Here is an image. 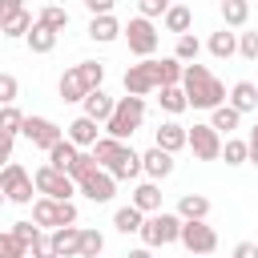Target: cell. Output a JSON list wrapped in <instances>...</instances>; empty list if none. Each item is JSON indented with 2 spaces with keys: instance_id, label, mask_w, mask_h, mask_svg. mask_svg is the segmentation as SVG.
I'll return each instance as SVG.
<instances>
[{
  "instance_id": "obj_1",
  "label": "cell",
  "mask_w": 258,
  "mask_h": 258,
  "mask_svg": "<svg viewBox=\"0 0 258 258\" xmlns=\"http://www.w3.org/2000/svg\"><path fill=\"white\" fill-rule=\"evenodd\" d=\"M181 93H185V105L189 109H218L226 105V85L206 69V64H185L181 69Z\"/></svg>"
},
{
  "instance_id": "obj_2",
  "label": "cell",
  "mask_w": 258,
  "mask_h": 258,
  "mask_svg": "<svg viewBox=\"0 0 258 258\" xmlns=\"http://www.w3.org/2000/svg\"><path fill=\"white\" fill-rule=\"evenodd\" d=\"M93 157H97V165H101L113 181H129V177H137V173H141V153H137V149H129L125 141L101 137V141L93 145Z\"/></svg>"
},
{
  "instance_id": "obj_3",
  "label": "cell",
  "mask_w": 258,
  "mask_h": 258,
  "mask_svg": "<svg viewBox=\"0 0 258 258\" xmlns=\"http://www.w3.org/2000/svg\"><path fill=\"white\" fill-rule=\"evenodd\" d=\"M141 121H145V101H141V97H117L113 117L105 121V137H113V141H129V137L141 129Z\"/></svg>"
},
{
  "instance_id": "obj_4",
  "label": "cell",
  "mask_w": 258,
  "mask_h": 258,
  "mask_svg": "<svg viewBox=\"0 0 258 258\" xmlns=\"http://www.w3.org/2000/svg\"><path fill=\"white\" fill-rule=\"evenodd\" d=\"M177 234H181V218H177V214H169V210L149 214V218L141 222V246H145V250L173 246V242H177Z\"/></svg>"
},
{
  "instance_id": "obj_5",
  "label": "cell",
  "mask_w": 258,
  "mask_h": 258,
  "mask_svg": "<svg viewBox=\"0 0 258 258\" xmlns=\"http://www.w3.org/2000/svg\"><path fill=\"white\" fill-rule=\"evenodd\" d=\"M32 222H36L40 230H64V226H77V206H73V202L36 198V202H32Z\"/></svg>"
},
{
  "instance_id": "obj_6",
  "label": "cell",
  "mask_w": 258,
  "mask_h": 258,
  "mask_svg": "<svg viewBox=\"0 0 258 258\" xmlns=\"http://www.w3.org/2000/svg\"><path fill=\"white\" fill-rule=\"evenodd\" d=\"M32 173L20 165V161H8L4 169H0V194H4V202H16V206H28L32 202Z\"/></svg>"
},
{
  "instance_id": "obj_7",
  "label": "cell",
  "mask_w": 258,
  "mask_h": 258,
  "mask_svg": "<svg viewBox=\"0 0 258 258\" xmlns=\"http://www.w3.org/2000/svg\"><path fill=\"white\" fill-rule=\"evenodd\" d=\"M121 36L129 40V52L133 56H141V60H153V52H157V28L149 24V20H141V16H133L125 28H121Z\"/></svg>"
},
{
  "instance_id": "obj_8",
  "label": "cell",
  "mask_w": 258,
  "mask_h": 258,
  "mask_svg": "<svg viewBox=\"0 0 258 258\" xmlns=\"http://www.w3.org/2000/svg\"><path fill=\"white\" fill-rule=\"evenodd\" d=\"M32 185H36L40 198H52V202H73V194H77V185L69 181V173H56L52 165H40L32 173Z\"/></svg>"
},
{
  "instance_id": "obj_9",
  "label": "cell",
  "mask_w": 258,
  "mask_h": 258,
  "mask_svg": "<svg viewBox=\"0 0 258 258\" xmlns=\"http://www.w3.org/2000/svg\"><path fill=\"white\" fill-rule=\"evenodd\" d=\"M177 242H181L194 258H206V254H214V250H218V230H214V226H206V222H181Z\"/></svg>"
},
{
  "instance_id": "obj_10",
  "label": "cell",
  "mask_w": 258,
  "mask_h": 258,
  "mask_svg": "<svg viewBox=\"0 0 258 258\" xmlns=\"http://www.w3.org/2000/svg\"><path fill=\"white\" fill-rule=\"evenodd\" d=\"M20 133L36 145V149H52L56 141H64V129L56 125V121H48V117H24V125H20Z\"/></svg>"
},
{
  "instance_id": "obj_11",
  "label": "cell",
  "mask_w": 258,
  "mask_h": 258,
  "mask_svg": "<svg viewBox=\"0 0 258 258\" xmlns=\"http://www.w3.org/2000/svg\"><path fill=\"white\" fill-rule=\"evenodd\" d=\"M185 145L194 149L198 161H218V157H222V137H218L210 125H189V129H185Z\"/></svg>"
},
{
  "instance_id": "obj_12",
  "label": "cell",
  "mask_w": 258,
  "mask_h": 258,
  "mask_svg": "<svg viewBox=\"0 0 258 258\" xmlns=\"http://www.w3.org/2000/svg\"><path fill=\"white\" fill-rule=\"evenodd\" d=\"M157 93V73H153V60H137L125 69V97H149Z\"/></svg>"
},
{
  "instance_id": "obj_13",
  "label": "cell",
  "mask_w": 258,
  "mask_h": 258,
  "mask_svg": "<svg viewBox=\"0 0 258 258\" xmlns=\"http://www.w3.org/2000/svg\"><path fill=\"white\" fill-rule=\"evenodd\" d=\"M77 194H85L89 202L105 206V202H113V194H117V181H113V177H109V173L97 165L89 177H81V181H77Z\"/></svg>"
},
{
  "instance_id": "obj_14",
  "label": "cell",
  "mask_w": 258,
  "mask_h": 258,
  "mask_svg": "<svg viewBox=\"0 0 258 258\" xmlns=\"http://www.w3.org/2000/svg\"><path fill=\"white\" fill-rule=\"evenodd\" d=\"M64 141H69V145H77V149H93V145L101 141L97 121H89V117H73V121L64 125Z\"/></svg>"
},
{
  "instance_id": "obj_15",
  "label": "cell",
  "mask_w": 258,
  "mask_h": 258,
  "mask_svg": "<svg viewBox=\"0 0 258 258\" xmlns=\"http://www.w3.org/2000/svg\"><path fill=\"white\" fill-rule=\"evenodd\" d=\"M48 242H52V254H56V258H81V226L52 230Z\"/></svg>"
},
{
  "instance_id": "obj_16",
  "label": "cell",
  "mask_w": 258,
  "mask_h": 258,
  "mask_svg": "<svg viewBox=\"0 0 258 258\" xmlns=\"http://www.w3.org/2000/svg\"><path fill=\"white\" fill-rule=\"evenodd\" d=\"M81 105H85V113H81V117H89V121L105 125V121L113 117V105H117V97H109L105 89H97V93H89V97H85Z\"/></svg>"
},
{
  "instance_id": "obj_17",
  "label": "cell",
  "mask_w": 258,
  "mask_h": 258,
  "mask_svg": "<svg viewBox=\"0 0 258 258\" xmlns=\"http://www.w3.org/2000/svg\"><path fill=\"white\" fill-rule=\"evenodd\" d=\"M129 206H133L137 214H145V218H149V214H161V185H157V181H141V185L133 189V202H129Z\"/></svg>"
},
{
  "instance_id": "obj_18",
  "label": "cell",
  "mask_w": 258,
  "mask_h": 258,
  "mask_svg": "<svg viewBox=\"0 0 258 258\" xmlns=\"http://www.w3.org/2000/svg\"><path fill=\"white\" fill-rule=\"evenodd\" d=\"M153 149H161V153H177V149H185V125H177V121H165L161 129H157V137H153Z\"/></svg>"
},
{
  "instance_id": "obj_19",
  "label": "cell",
  "mask_w": 258,
  "mask_h": 258,
  "mask_svg": "<svg viewBox=\"0 0 258 258\" xmlns=\"http://www.w3.org/2000/svg\"><path fill=\"white\" fill-rule=\"evenodd\" d=\"M141 173H149V181H165L173 173V157L161 149H145L141 153Z\"/></svg>"
},
{
  "instance_id": "obj_20",
  "label": "cell",
  "mask_w": 258,
  "mask_h": 258,
  "mask_svg": "<svg viewBox=\"0 0 258 258\" xmlns=\"http://www.w3.org/2000/svg\"><path fill=\"white\" fill-rule=\"evenodd\" d=\"M177 218L181 222H206L210 218V198L206 194H181L177 198Z\"/></svg>"
},
{
  "instance_id": "obj_21",
  "label": "cell",
  "mask_w": 258,
  "mask_h": 258,
  "mask_svg": "<svg viewBox=\"0 0 258 258\" xmlns=\"http://www.w3.org/2000/svg\"><path fill=\"white\" fill-rule=\"evenodd\" d=\"M226 105H230L238 117H242V113H254V109H258V85H254V81H238V85L230 89V101H226Z\"/></svg>"
},
{
  "instance_id": "obj_22",
  "label": "cell",
  "mask_w": 258,
  "mask_h": 258,
  "mask_svg": "<svg viewBox=\"0 0 258 258\" xmlns=\"http://www.w3.org/2000/svg\"><path fill=\"white\" fill-rule=\"evenodd\" d=\"M117 36H121V20H117V16H93V20H89V40L113 44Z\"/></svg>"
},
{
  "instance_id": "obj_23",
  "label": "cell",
  "mask_w": 258,
  "mask_h": 258,
  "mask_svg": "<svg viewBox=\"0 0 258 258\" xmlns=\"http://www.w3.org/2000/svg\"><path fill=\"white\" fill-rule=\"evenodd\" d=\"M181 60H173V56H161V60H153V73H157V89H177L181 85Z\"/></svg>"
},
{
  "instance_id": "obj_24",
  "label": "cell",
  "mask_w": 258,
  "mask_h": 258,
  "mask_svg": "<svg viewBox=\"0 0 258 258\" xmlns=\"http://www.w3.org/2000/svg\"><path fill=\"white\" fill-rule=\"evenodd\" d=\"M56 93H60V101H64V105H77V101H85V97H89V93H85V85H81V77H77V69H64V73H60Z\"/></svg>"
},
{
  "instance_id": "obj_25",
  "label": "cell",
  "mask_w": 258,
  "mask_h": 258,
  "mask_svg": "<svg viewBox=\"0 0 258 258\" xmlns=\"http://www.w3.org/2000/svg\"><path fill=\"white\" fill-rule=\"evenodd\" d=\"M210 56H218V60H230L234 52H238V32H230V28H222V32H210Z\"/></svg>"
},
{
  "instance_id": "obj_26",
  "label": "cell",
  "mask_w": 258,
  "mask_h": 258,
  "mask_svg": "<svg viewBox=\"0 0 258 258\" xmlns=\"http://www.w3.org/2000/svg\"><path fill=\"white\" fill-rule=\"evenodd\" d=\"M161 24H165V32L185 36V32H189V24H194V12H189L185 4H169V12L161 16Z\"/></svg>"
},
{
  "instance_id": "obj_27",
  "label": "cell",
  "mask_w": 258,
  "mask_h": 258,
  "mask_svg": "<svg viewBox=\"0 0 258 258\" xmlns=\"http://www.w3.org/2000/svg\"><path fill=\"white\" fill-rule=\"evenodd\" d=\"M206 125H210V129H214V133H218V137H222V133H226V137H230V133H234V129H238V125H242V117H238V113H234V109H230V105H218V109H214V113H210V121H206Z\"/></svg>"
},
{
  "instance_id": "obj_28",
  "label": "cell",
  "mask_w": 258,
  "mask_h": 258,
  "mask_svg": "<svg viewBox=\"0 0 258 258\" xmlns=\"http://www.w3.org/2000/svg\"><path fill=\"white\" fill-rule=\"evenodd\" d=\"M77 157H81V149H77V145H69V141H56V145L48 149V165H52L56 173H69Z\"/></svg>"
},
{
  "instance_id": "obj_29",
  "label": "cell",
  "mask_w": 258,
  "mask_h": 258,
  "mask_svg": "<svg viewBox=\"0 0 258 258\" xmlns=\"http://www.w3.org/2000/svg\"><path fill=\"white\" fill-rule=\"evenodd\" d=\"M36 24H44L48 32H56V36H60V32L69 28V12H64L60 4H44V8L36 12Z\"/></svg>"
},
{
  "instance_id": "obj_30",
  "label": "cell",
  "mask_w": 258,
  "mask_h": 258,
  "mask_svg": "<svg viewBox=\"0 0 258 258\" xmlns=\"http://www.w3.org/2000/svg\"><path fill=\"white\" fill-rule=\"evenodd\" d=\"M73 69H77L85 93H97V89H101V81H105V64H101V60H81V64H73Z\"/></svg>"
},
{
  "instance_id": "obj_31",
  "label": "cell",
  "mask_w": 258,
  "mask_h": 258,
  "mask_svg": "<svg viewBox=\"0 0 258 258\" xmlns=\"http://www.w3.org/2000/svg\"><path fill=\"white\" fill-rule=\"evenodd\" d=\"M141 222H145V214H137L133 206H121L117 214H113V226H117V234H141Z\"/></svg>"
},
{
  "instance_id": "obj_32",
  "label": "cell",
  "mask_w": 258,
  "mask_h": 258,
  "mask_svg": "<svg viewBox=\"0 0 258 258\" xmlns=\"http://www.w3.org/2000/svg\"><path fill=\"white\" fill-rule=\"evenodd\" d=\"M24 44H28L32 52H40V56H44V52H52V48H56V32H48L44 24H32V32L24 36Z\"/></svg>"
},
{
  "instance_id": "obj_33",
  "label": "cell",
  "mask_w": 258,
  "mask_h": 258,
  "mask_svg": "<svg viewBox=\"0 0 258 258\" xmlns=\"http://www.w3.org/2000/svg\"><path fill=\"white\" fill-rule=\"evenodd\" d=\"M198 52H202V40H198L194 32L177 36V44H173V60H181V64H198Z\"/></svg>"
},
{
  "instance_id": "obj_34",
  "label": "cell",
  "mask_w": 258,
  "mask_h": 258,
  "mask_svg": "<svg viewBox=\"0 0 258 258\" xmlns=\"http://www.w3.org/2000/svg\"><path fill=\"white\" fill-rule=\"evenodd\" d=\"M105 254V234L93 226H81V258H101Z\"/></svg>"
},
{
  "instance_id": "obj_35",
  "label": "cell",
  "mask_w": 258,
  "mask_h": 258,
  "mask_svg": "<svg viewBox=\"0 0 258 258\" xmlns=\"http://www.w3.org/2000/svg\"><path fill=\"white\" fill-rule=\"evenodd\" d=\"M222 20H226L230 28H242V24L250 20V4H246V0H222Z\"/></svg>"
},
{
  "instance_id": "obj_36",
  "label": "cell",
  "mask_w": 258,
  "mask_h": 258,
  "mask_svg": "<svg viewBox=\"0 0 258 258\" xmlns=\"http://www.w3.org/2000/svg\"><path fill=\"white\" fill-rule=\"evenodd\" d=\"M157 93H161V97H157V105H161L169 117H177V113H185V109H189V105H185V93H181V85H177V89H157Z\"/></svg>"
},
{
  "instance_id": "obj_37",
  "label": "cell",
  "mask_w": 258,
  "mask_h": 258,
  "mask_svg": "<svg viewBox=\"0 0 258 258\" xmlns=\"http://www.w3.org/2000/svg\"><path fill=\"white\" fill-rule=\"evenodd\" d=\"M222 157H226V165H246L250 149H246L242 137H226V141H222Z\"/></svg>"
},
{
  "instance_id": "obj_38",
  "label": "cell",
  "mask_w": 258,
  "mask_h": 258,
  "mask_svg": "<svg viewBox=\"0 0 258 258\" xmlns=\"http://www.w3.org/2000/svg\"><path fill=\"white\" fill-rule=\"evenodd\" d=\"M32 24H36V20H32V12H28V8H24V12H20V16H16V20H12V24H4V28H0V32H4V36H8V40H24V36H28V32H32Z\"/></svg>"
},
{
  "instance_id": "obj_39",
  "label": "cell",
  "mask_w": 258,
  "mask_h": 258,
  "mask_svg": "<svg viewBox=\"0 0 258 258\" xmlns=\"http://www.w3.org/2000/svg\"><path fill=\"white\" fill-rule=\"evenodd\" d=\"M20 125H24V113H20L16 105H4V109H0V133H4V137H16Z\"/></svg>"
},
{
  "instance_id": "obj_40",
  "label": "cell",
  "mask_w": 258,
  "mask_h": 258,
  "mask_svg": "<svg viewBox=\"0 0 258 258\" xmlns=\"http://www.w3.org/2000/svg\"><path fill=\"white\" fill-rule=\"evenodd\" d=\"M16 97H20V81L12 73H0V109L4 105H16Z\"/></svg>"
},
{
  "instance_id": "obj_41",
  "label": "cell",
  "mask_w": 258,
  "mask_h": 258,
  "mask_svg": "<svg viewBox=\"0 0 258 258\" xmlns=\"http://www.w3.org/2000/svg\"><path fill=\"white\" fill-rule=\"evenodd\" d=\"M165 12H169V0H141V4H137V16L149 20V24H153L157 16H165Z\"/></svg>"
},
{
  "instance_id": "obj_42",
  "label": "cell",
  "mask_w": 258,
  "mask_h": 258,
  "mask_svg": "<svg viewBox=\"0 0 258 258\" xmlns=\"http://www.w3.org/2000/svg\"><path fill=\"white\" fill-rule=\"evenodd\" d=\"M93 169H97V157H93V153H81V157L73 161V169H69V181L77 185V181H81V177H89Z\"/></svg>"
},
{
  "instance_id": "obj_43",
  "label": "cell",
  "mask_w": 258,
  "mask_h": 258,
  "mask_svg": "<svg viewBox=\"0 0 258 258\" xmlns=\"http://www.w3.org/2000/svg\"><path fill=\"white\" fill-rule=\"evenodd\" d=\"M8 234H12V238H16V242H24V246H32V242H36V238H40V234H44V230H40V226H36V222H16V226H12V230H8Z\"/></svg>"
},
{
  "instance_id": "obj_44",
  "label": "cell",
  "mask_w": 258,
  "mask_h": 258,
  "mask_svg": "<svg viewBox=\"0 0 258 258\" xmlns=\"http://www.w3.org/2000/svg\"><path fill=\"white\" fill-rule=\"evenodd\" d=\"M0 258H28V246L16 242V238L4 230V234H0Z\"/></svg>"
},
{
  "instance_id": "obj_45",
  "label": "cell",
  "mask_w": 258,
  "mask_h": 258,
  "mask_svg": "<svg viewBox=\"0 0 258 258\" xmlns=\"http://www.w3.org/2000/svg\"><path fill=\"white\" fill-rule=\"evenodd\" d=\"M238 52L246 60H258V32H238Z\"/></svg>"
},
{
  "instance_id": "obj_46",
  "label": "cell",
  "mask_w": 258,
  "mask_h": 258,
  "mask_svg": "<svg viewBox=\"0 0 258 258\" xmlns=\"http://www.w3.org/2000/svg\"><path fill=\"white\" fill-rule=\"evenodd\" d=\"M20 12H24V4H20V0H0V28H4V24H12Z\"/></svg>"
},
{
  "instance_id": "obj_47",
  "label": "cell",
  "mask_w": 258,
  "mask_h": 258,
  "mask_svg": "<svg viewBox=\"0 0 258 258\" xmlns=\"http://www.w3.org/2000/svg\"><path fill=\"white\" fill-rule=\"evenodd\" d=\"M28 258H56V254H52V242H48V238L40 234V238H36V242L28 246Z\"/></svg>"
},
{
  "instance_id": "obj_48",
  "label": "cell",
  "mask_w": 258,
  "mask_h": 258,
  "mask_svg": "<svg viewBox=\"0 0 258 258\" xmlns=\"http://www.w3.org/2000/svg\"><path fill=\"white\" fill-rule=\"evenodd\" d=\"M89 16H113V0H85Z\"/></svg>"
},
{
  "instance_id": "obj_49",
  "label": "cell",
  "mask_w": 258,
  "mask_h": 258,
  "mask_svg": "<svg viewBox=\"0 0 258 258\" xmlns=\"http://www.w3.org/2000/svg\"><path fill=\"white\" fill-rule=\"evenodd\" d=\"M12 145H16V137H4V133H0V169L12 161Z\"/></svg>"
},
{
  "instance_id": "obj_50",
  "label": "cell",
  "mask_w": 258,
  "mask_h": 258,
  "mask_svg": "<svg viewBox=\"0 0 258 258\" xmlns=\"http://www.w3.org/2000/svg\"><path fill=\"white\" fill-rule=\"evenodd\" d=\"M234 258H258V242H238L234 246Z\"/></svg>"
},
{
  "instance_id": "obj_51",
  "label": "cell",
  "mask_w": 258,
  "mask_h": 258,
  "mask_svg": "<svg viewBox=\"0 0 258 258\" xmlns=\"http://www.w3.org/2000/svg\"><path fill=\"white\" fill-rule=\"evenodd\" d=\"M246 149H250V157H246V161H254V165H258V125L250 129V137H246Z\"/></svg>"
},
{
  "instance_id": "obj_52",
  "label": "cell",
  "mask_w": 258,
  "mask_h": 258,
  "mask_svg": "<svg viewBox=\"0 0 258 258\" xmlns=\"http://www.w3.org/2000/svg\"><path fill=\"white\" fill-rule=\"evenodd\" d=\"M125 258H153V250H145V246H137V250H129Z\"/></svg>"
},
{
  "instance_id": "obj_53",
  "label": "cell",
  "mask_w": 258,
  "mask_h": 258,
  "mask_svg": "<svg viewBox=\"0 0 258 258\" xmlns=\"http://www.w3.org/2000/svg\"><path fill=\"white\" fill-rule=\"evenodd\" d=\"M0 206H4V194H0Z\"/></svg>"
}]
</instances>
